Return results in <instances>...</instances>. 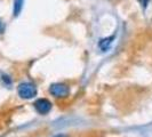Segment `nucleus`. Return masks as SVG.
<instances>
[{"label":"nucleus","mask_w":152,"mask_h":137,"mask_svg":"<svg viewBox=\"0 0 152 137\" xmlns=\"http://www.w3.org/2000/svg\"><path fill=\"white\" fill-rule=\"evenodd\" d=\"M18 96L23 99H31L37 96V87L32 82H22L17 87Z\"/></svg>","instance_id":"nucleus-1"},{"label":"nucleus","mask_w":152,"mask_h":137,"mask_svg":"<svg viewBox=\"0 0 152 137\" xmlns=\"http://www.w3.org/2000/svg\"><path fill=\"white\" fill-rule=\"evenodd\" d=\"M49 94L56 98H66L70 95V87L62 82H55L49 86Z\"/></svg>","instance_id":"nucleus-2"},{"label":"nucleus","mask_w":152,"mask_h":137,"mask_svg":"<svg viewBox=\"0 0 152 137\" xmlns=\"http://www.w3.org/2000/svg\"><path fill=\"white\" fill-rule=\"evenodd\" d=\"M33 106H34V110L39 114L45 115V114H48L50 112L53 104H52L50 101H48L47 98H39L33 103Z\"/></svg>","instance_id":"nucleus-3"},{"label":"nucleus","mask_w":152,"mask_h":137,"mask_svg":"<svg viewBox=\"0 0 152 137\" xmlns=\"http://www.w3.org/2000/svg\"><path fill=\"white\" fill-rule=\"evenodd\" d=\"M114 39V37H110V38H105V39H102L101 41L99 42V48L102 50H107L110 48V45L112 44V40Z\"/></svg>","instance_id":"nucleus-4"},{"label":"nucleus","mask_w":152,"mask_h":137,"mask_svg":"<svg viewBox=\"0 0 152 137\" xmlns=\"http://www.w3.org/2000/svg\"><path fill=\"white\" fill-rule=\"evenodd\" d=\"M23 2H24V0H14V9H13L14 16L20 15V13H21L23 8Z\"/></svg>","instance_id":"nucleus-5"},{"label":"nucleus","mask_w":152,"mask_h":137,"mask_svg":"<svg viewBox=\"0 0 152 137\" xmlns=\"http://www.w3.org/2000/svg\"><path fill=\"white\" fill-rule=\"evenodd\" d=\"M4 31H5V24L2 21H0V34L4 33Z\"/></svg>","instance_id":"nucleus-6"},{"label":"nucleus","mask_w":152,"mask_h":137,"mask_svg":"<svg viewBox=\"0 0 152 137\" xmlns=\"http://www.w3.org/2000/svg\"><path fill=\"white\" fill-rule=\"evenodd\" d=\"M140 2H141V5L143 6V7H146V5L149 4V0H138Z\"/></svg>","instance_id":"nucleus-7"},{"label":"nucleus","mask_w":152,"mask_h":137,"mask_svg":"<svg viewBox=\"0 0 152 137\" xmlns=\"http://www.w3.org/2000/svg\"><path fill=\"white\" fill-rule=\"evenodd\" d=\"M53 137H70V136L65 135V134H57V135H55V136H53Z\"/></svg>","instance_id":"nucleus-8"}]
</instances>
